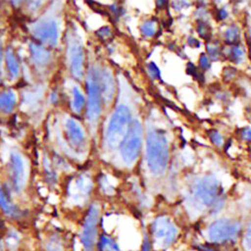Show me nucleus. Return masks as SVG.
Segmentation results:
<instances>
[{
    "instance_id": "nucleus-4",
    "label": "nucleus",
    "mask_w": 251,
    "mask_h": 251,
    "mask_svg": "<svg viewBox=\"0 0 251 251\" xmlns=\"http://www.w3.org/2000/svg\"><path fill=\"white\" fill-rule=\"evenodd\" d=\"M148 234L153 247L165 251L173 247L177 241L179 228L169 216L159 215L151 222Z\"/></svg>"
},
{
    "instance_id": "nucleus-13",
    "label": "nucleus",
    "mask_w": 251,
    "mask_h": 251,
    "mask_svg": "<svg viewBox=\"0 0 251 251\" xmlns=\"http://www.w3.org/2000/svg\"><path fill=\"white\" fill-rule=\"evenodd\" d=\"M63 131L66 142L74 151H82L86 144V134L82 126L74 118L64 120Z\"/></svg>"
},
{
    "instance_id": "nucleus-38",
    "label": "nucleus",
    "mask_w": 251,
    "mask_h": 251,
    "mask_svg": "<svg viewBox=\"0 0 251 251\" xmlns=\"http://www.w3.org/2000/svg\"><path fill=\"white\" fill-rule=\"evenodd\" d=\"M217 17H218L219 20H225V19H226V17H227V12H226V10L225 8H221V9L218 11V13H217Z\"/></svg>"
},
{
    "instance_id": "nucleus-5",
    "label": "nucleus",
    "mask_w": 251,
    "mask_h": 251,
    "mask_svg": "<svg viewBox=\"0 0 251 251\" xmlns=\"http://www.w3.org/2000/svg\"><path fill=\"white\" fill-rule=\"evenodd\" d=\"M101 209L93 202L88 205L78 230V241L81 251H96V244L100 235Z\"/></svg>"
},
{
    "instance_id": "nucleus-9",
    "label": "nucleus",
    "mask_w": 251,
    "mask_h": 251,
    "mask_svg": "<svg viewBox=\"0 0 251 251\" xmlns=\"http://www.w3.org/2000/svg\"><path fill=\"white\" fill-rule=\"evenodd\" d=\"M131 122V113L125 104H120L113 112L106 129V141L109 147L119 145Z\"/></svg>"
},
{
    "instance_id": "nucleus-2",
    "label": "nucleus",
    "mask_w": 251,
    "mask_h": 251,
    "mask_svg": "<svg viewBox=\"0 0 251 251\" xmlns=\"http://www.w3.org/2000/svg\"><path fill=\"white\" fill-rule=\"evenodd\" d=\"M146 162L150 173L155 176L164 175L169 163V141L166 133L155 128L146 136Z\"/></svg>"
},
{
    "instance_id": "nucleus-31",
    "label": "nucleus",
    "mask_w": 251,
    "mask_h": 251,
    "mask_svg": "<svg viewBox=\"0 0 251 251\" xmlns=\"http://www.w3.org/2000/svg\"><path fill=\"white\" fill-rule=\"evenodd\" d=\"M207 52H208V57L212 59H217L220 55V47L218 44L211 42L207 45Z\"/></svg>"
},
{
    "instance_id": "nucleus-34",
    "label": "nucleus",
    "mask_w": 251,
    "mask_h": 251,
    "mask_svg": "<svg viewBox=\"0 0 251 251\" xmlns=\"http://www.w3.org/2000/svg\"><path fill=\"white\" fill-rule=\"evenodd\" d=\"M199 66L202 70H207L210 67V58L206 54H201L199 57Z\"/></svg>"
},
{
    "instance_id": "nucleus-3",
    "label": "nucleus",
    "mask_w": 251,
    "mask_h": 251,
    "mask_svg": "<svg viewBox=\"0 0 251 251\" xmlns=\"http://www.w3.org/2000/svg\"><path fill=\"white\" fill-rule=\"evenodd\" d=\"M242 224L233 218H221L209 224L206 229L207 243L227 247L237 243L242 233Z\"/></svg>"
},
{
    "instance_id": "nucleus-30",
    "label": "nucleus",
    "mask_w": 251,
    "mask_h": 251,
    "mask_svg": "<svg viewBox=\"0 0 251 251\" xmlns=\"http://www.w3.org/2000/svg\"><path fill=\"white\" fill-rule=\"evenodd\" d=\"M208 135H209V138L212 141V143H214L216 146H221L224 143L223 136L218 130L212 129V130L209 131Z\"/></svg>"
},
{
    "instance_id": "nucleus-12",
    "label": "nucleus",
    "mask_w": 251,
    "mask_h": 251,
    "mask_svg": "<svg viewBox=\"0 0 251 251\" xmlns=\"http://www.w3.org/2000/svg\"><path fill=\"white\" fill-rule=\"evenodd\" d=\"M92 178L86 174H80L70 181L67 192L66 200L72 206H83L87 202L93 190Z\"/></svg>"
},
{
    "instance_id": "nucleus-40",
    "label": "nucleus",
    "mask_w": 251,
    "mask_h": 251,
    "mask_svg": "<svg viewBox=\"0 0 251 251\" xmlns=\"http://www.w3.org/2000/svg\"><path fill=\"white\" fill-rule=\"evenodd\" d=\"M3 61H4V51H3L2 44H1V41H0V66L2 65Z\"/></svg>"
},
{
    "instance_id": "nucleus-23",
    "label": "nucleus",
    "mask_w": 251,
    "mask_h": 251,
    "mask_svg": "<svg viewBox=\"0 0 251 251\" xmlns=\"http://www.w3.org/2000/svg\"><path fill=\"white\" fill-rule=\"evenodd\" d=\"M43 172L46 182L50 186H54L58 182V174L56 172L55 166L52 165L49 159H45L43 162Z\"/></svg>"
},
{
    "instance_id": "nucleus-14",
    "label": "nucleus",
    "mask_w": 251,
    "mask_h": 251,
    "mask_svg": "<svg viewBox=\"0 0 251 251\" xmlns=\"http://www.w3.org/2000/svg\"><path fill=\"white\" fill-rule=\"evenodd\" d=\"M12 195L8 186L0 183V211L9 220H23L25 217V212L14 202Z\"/></svg>"
},
{
    "instance_id": "nucleus-16",
    "label": "nucleus",
    "mask_w": 251,
    "mask_h": 251,
    "mask_svg": "<svg viewBox=\"0 0 251 251\" xmlns=\"http://www.w3.org/2000/svg\"><path fill=\"white\" fill-rule=\"evenodd\" d=\"M42 249L43 251H69V245L63 233L51 231L44 236Z\"/></svg>"
},
{
    "instance_id": "nucleus-29",
    "label": "nucleus",
    "mask_w": 251,
    "mask_h": 251,
    "mask_svg": "<svg viewBox=\"0 0 251 251\" xmlns=\"http://www.w3.org/2000/svg\"><path fill=\"white\" fill-rule=\"evenodd\" d=\"M153 250H154V247H153L152 241L150 239V236H149L148 232H145L142 236L139 251H153Z\"/></svg>"
},
{
    "instance_id": "nucleus-27",
    "label": "nucleus",
    "mask_w": 251,
    "mask_h": 251,
    "mask_svg": "<svg viewBox=\"0 0 251 251\" xmlns=\"http://www.w3.org/2000/svg\"><path fill=\"white\" fill-rule=\"evenodd\" d=\"M140 32L143 36L151 37L156 32V23L153 20L145 21L140 26Z\"/></svg>"
},
{
    "instance_id": "nucleus-8",
    "label": "nucleus",
    "mask_w": 251,
    "mask_h": 251,
    "mask_svg": "<svg viewBox=\"0 0 251 251\" xmlns=\"http://www.w3.org/2000/svg\"><path fill=\"white\" fill-rule=\"evenodd\" d=\"M142 126L137 120L130 122L119 147L123 161L127 164H133L139 156L142 146Z\"/></svg>"
},
{
    "instance_id": "nucleus-28",
    "label": "nucleus",
    "mask_w": 251,
    "mask_h": 251,
    "mask_svg": "<svg viewBox=\"0 0 251 251\" xmlns=\"http://www.w3.org/2000/svg\"><path fill=\"white\" fill-rule=\"evenodd\" d=\"M196 30L198 32V34L200 35V37H202L203 39L209 40L211 37V28L209 26V25L203 21H200L197 24L196 26Z\"/></svg>"
},
{
    "instance_id": "nucleus-26",
    "label": "nucleus",
    "mask_w": 251,
    "mask_h": 251,
    "mask_svg": "<svg viewBox=\"0 0 251 251\" xmlns=\"http://www.w3.org/2000/svg\"><path fill=\"white\" fill-rule=\"evenodd\" d=\"M227 57L230 62L234 64H239L244 59V50L239 45H231L228 49Z\"/></svg>"
},
{
    "instance_id": "nucleus-10",
    "label": "nucleus",
    "mask_w": 251,
    "mask_h": 251,
    "mask_svg": "<svg viewBox=\"0 0 251 251\" xmlns=\"http://www.w3.org/2000/svg\"><path fill=\"white\" fill-rule=\"evenodd\" d=\"M66 58L72 76L82 79L85 74V53L83 44L75 32H70L67 37Z\"/></svg>"
},
{
    "instance_id": "nucleus-22",
    "label": "nucleus",
    "mask_w": 251,
    "mask_h": 251,
    "mask_svg": "<svg viewBox=\"0 0 251 251\" xmlns=\"http://www.w3.org/2000/svg\"><path fill=\"white\" fill-rule=\"evenodd\" d=\"M71 95H72V100H71V107L73 109L74 112L75 113H80L83 108L86 105V98L84 96V94L82 93V91L79 89V87H77L76 85L73 86L72 90H71Z\"/></svg>"
},
{
    "instance_id": "nucleus-24",
    "label": "nucleus",
    "mask_w": 251,
    "mask_h": 251,
    "mask_svg": "<svg viewBox=\"0 0 251 251\" xmlns=\"http://www.w3.org/2000/svg\"><path fill=\"white\" fill-rule=\"evenodd\" d=\"M225 37V41L230 45H235V43L238 42L239 37H240V31L237 25H229L224 34Z\"/></svg>"
},
{
    "instance_id": "nucleus-32",
    "label": "nucleus",
    "mask_w": 251,
    "mask_h": 251,
    "mask_svg": "<svg viewBox=\"0 0 251 251\" xmlns=\"http://www.w3.org/2000/svg\"><path fill=\"white\" fill-rule=\"evenodd\" d=\"M147 69H148V73L150 74L151 77L156 78V79H160L161 78V71L158 68V66L154 63V62H150L147 65Z\"/></svg>"
},
{
    "instance_id": "nucleus-33",
    "label": "nucleus",
    "mask_w": 251,
    "mask_h": 251,
    "mask_svg": "<svg viewBox=\"0 0 251 251\" xmlns=\"http://www.w3.org/2000/svg\"><path fill=\"white\" fill-rule=\"evenodd\" d=\"M196 248L198 251H225L222 248L223 247H219V246H215L209 243H200L196 245Z\"/></svg>"
},
{
    "instance_id": "nucleus-1",
    "label": "nucleus",
    "mask_w": 251,
    "mask_h": 251,
    "mask_svg": "<svg viewBox=\"0 0 251 251\" xmlns=\"http://www.w3.org/2000/svg\"><path fill=\"white\" fill-rule=\"evenodd\" d=\"M188 199L194 209L208 210L211 215L219 214L226 203L224 188L214 176H204L196 179L191 185Z\"/></svg>"
},
{
    "instance_id": "nucleus-11",
    "label": "nucleus",
    "mask_w": 251,
    "mask_h": 251,
    "mask_svg": "<svg viewBox=\"0 0 251 251\" xmlns=\"http://www.w3.org/2000/svg\"><path fill=\"white\" fill-rule=\"evenodd\" d=\"M8 180L7 185L13 195H21L26 186L27 171L25 159L18 151H13L8 159Z\"/></svg>"
},
{
    "instance_id": "nucleus-21",
    "label": "nucleus",
    "mask_w": 251,
    "mask_h": 251,
    "mask_svg": "<svg viewBox=\"0 0 251 251\" xmlns=\"http://www.w3.org/2000/svg\"><path fill=\"white\" fill-rule=\"evenodd\" d=\"M96 251H122V249L113 235L101 232L97 240Z\"/></svg>"
},
{
    "instance_id": "nucleus-37",
    "label": "nucleus",
    "mask_w": 251,
    "mask_h": 251,
    "mask_svg": "<svg viewBox=\"0 0 251 251\" xmlns=\"http://www.w3.org/2000/svg\"><path fill=\"white\" fill-rule=\"evenodd\" d=\"M98 34L101 38H108L110 35H111V29L108 27V26H104V27H101L99 30H98Z\"/></svg>"
},
{
    "instance_id": "nucleus-39",
    "label": "nucleus",
    "mask_w": 251,
    "mask_h": 251,
    "mask_svg": "<svg viewBox=\"0 0 251 251\" xmlns=\"http://www.w3.org/2000/svg\"><path fill=\"white\" fill-rule=\"evenodd\" d=\"M188 43H189V45L192 46V47H197V46H199V44H200L197 39L191 38V37L188 39Z\"/></svg>"
},
{
    "instance_id": "nucleus-25",
    "label": "nucleus",
    "mask_w": 251,
    "mask_h": 251,
    "mask_svg": "<svg viewBox=\"0 0 251 251\" xmlns=\"http://www.w3.org/2000/svg\"><path fill=\"white\" fill-rule=\"evenodd\" d=\"M240 241L243 251H251V221H249L243 227Z\"/></svg>"
},
{
    "instance_id": "nucleus-7",
    "label": "nucleus",
    "mask_w": 251,
    "mask_h": 251,
    "mask_svg": "<svg viewBox=\"0 0 251 251\" xmlns=\"http://www.w3.org/2000/svg\"><path fill=\"white\" fill-rule=\"evenodd\" d=\"M86 116L91 124H96L102 112L103 98L100 84V72L92 67L89 69L86 77Z\"/></svg>"
},
{
    "instance_id": "nucleus-17",
    "label": "nucleus",
    "mask_w": 251,
    "mask_h": 251,
    "mask_svg": "<svg viewBox=\"0 0 251 251\" xmlns=\"http://www.w3.org/2000/svg\"><path fill=\"white\" fill-rule=\"evenodd\" d=\"M100 84L102 91L103 103L109 104L115 95V82L112 73L108 70L100 72Z\"/></svg>"
},
{
    "instance_id": "nucleus-35",
    "label": "nucleus",
    "mask_w": 251,
    "mask_h": 251,
    "mask_svg": "<svg viewBox=\"0 0 251 251\" xmlns=\"http://www.w3.org/2000/svg\"><path fill=\"white\" fill-rule=\"evenodd\" d=\"M186 71H187V73L188 74H190L191 75H193L195 78H197V79H199V76L201 77V78H203V76L201 75V74L199 73V71L195 68V66L193 65V64H191V63H188L187 64V66H186Z\"/></svg>"
},
{
    "instance_id": "nucleus-6",
    "label": "nucleus",
    "mask_w": 251,
    "mask_h": 251,
    "mask_svg": "<svg viewBox=\"0 0 251 251\" xmlns=\"http://www.w3.org/2000/svg\"><path fill=\"white\" fill-rule=\"evenodd\" d=\"M29 31L36 42L47 48H55L61 36V24L56 17H41L29 25Z\"/></svg>"
},
{
    "instance_id": "nucleus-15",
    "label": "nucleus",
    "mask_w": 251,
    "mask_h": 251,
    "mask_svg": "<svg viewBox=\"0 0 251 251\" xmlns=\"http://www.w3.org/2000/svg\"><path fill=\"white\" fill-rule=\"evenodd\" d=\"M28 53L31 64L38 71H46L53 63V54L50 49L38 42L31 41L28 44Z\"/></svg>"
},
{
    "instance_id": "nucleus-41",
    "label": "nucleus",
    "mask_w": 251,
    "mask_h": 251,
    "mask_svg": "<svg viewBox=\"0 0 251 251\" xmlns=\"http://www.w3.org/2000/svg\"><path fill=\"white\" fill-rule=\"evenodd\" d=\"M0 251H5L4 247V242H3V237L0 235Z\"/></svg>"
},
{
    "instance_id": "nucleus-36",
    "label": "nucleus",
    "mask_w": 251,
    "mask_h": 251,
    "mask_svg": "<svg viewBox=\"0 0 251 251\" xmlns=\"http://www.w3.org/2000/svg\"><path fill=\"white\" fill-rule=\"evenodd\" d=\"M240 136L245 141H251V128H249V127L242 128Z\"/></svg>"
},
{
    "instance_id": "nucleus-42",
    "label": "nucleus",
    "mask_w": 251,
    "mask_h": 251,
    "mask_svg": "<svg viewBox=\"0 0 251 251\" xmlns=\"http://www.w3.org/2000/svg\"><path fill=\"white\" fill-rule=\"evenodd\" d=\"M0 81H1V75H0Z\"/></svg>"
},
{
    "instance_id": "nucleus-20",
    "label": "nucleus",
    "mask_w": 251,
    "mask_h": 251,
    "mask_svg": "<svg viewBox=\"0 0 251 251\" xmlns=\"http://www.w3.org/2000/svg\"><path fill=\"white\" fill-rule=\"evenodd\" d=\"M17 105V95L12 89L0 91V112L4 114L12 113Z\"/></svg>"
},
{
    "instance_id": "nucleus-18",
    "label": "nucleus",
    "mask_w": 251,
    "mask_h": 251,
    "mask_svg": "<svg viewBox=\"0 0 251 251\" xmlns=\"http://www.w3.org/2000/svg\"><path fill=\"white\" fill-rule=\"evenodd\" d=\"M2 237L5 251H20L24 245L23 233L16 228L7 229Z\"/></svg>"
},
{
    "instance_id": "nucleus-19",
    "label": "nucleus",
    "mask_w": 251,
    "mask_h": 251,
    "mask_svg": "<svg viewBox=\"0 0 251 251\" xmlns=\"http://www.w3.org/2000/svg\"><path fill=\"white\" fill-rule=\"evenodd\" d=\"M4 62L6 65L7 74L11 79H16L19 77L21 73V66L18 56L12 47H8L4 51Z\"/></svg>"
}]
</instances>
